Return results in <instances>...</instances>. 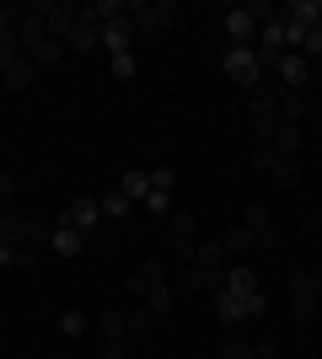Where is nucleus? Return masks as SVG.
<instances>
[{"mask_svg": "<svg viewBox=\"0 0 322 359\" xmlns=\"http://www.w3.org/2000/svg\"><path fill=\"white\" fill-rule=\"evenodd\" d=\"M32 75H38V70H32V60H27V54H16V60L0 70V81H6V91H27Z\"/></svg>", "mask_w": 322, "mask_h": 359, "instance_id": "obj_16", "label": "nucleus"}, {"mask_svg": "<svg viewBox=\"0 0 322 359\" xmlns=\"http://www.w3.org/2000/svg\"><path fill=\"white\" fill-rule=\"evenodd\" d=\"M226 32H231V43L253 48V38H258V22L247 16V6H231V11H226Z\"/></svg>", "mask_w": 322, "mask_h": 359, "instance_id": "obj_13", "label": "nucleus"}, {"mask_svg": "<svg viewBox=\"0 0 322 359\" xmlns=\"http://www.w3.org/2000/svg\"><path fill=\"white\" fill-rule=\"evenodd\" d=\"M97 204H102V215H113V220H123V215L135 210V204H129V198H123L119 188H113V194H102V198H97Z\"/></svg>", "mask_w": 322, "mask_h": 359, "instance_id": "obj_25", "label": "nucleus"}, {"mask_svg": "<svg viewBox=\"0 0 322 359\" xmlns=\"http://www.w3.org/2000/svg\"><path fill=\"white\" fill-rule=\"evenodd\" d=\"M11 194H16V177H11V172H0V204H6Z\"/></svg>", "mask_w": 322, "mask_h": 359, "instance_id": "obj_39", "label": "nucleus"}, {"mask_svg": "<svg viewBox=\"0 0 322 359\" xmlns=\"http://www.w3.org/2000/svg\"><path fill=\"white\" fill-rule=\"evenodd\" d=\"M54 236V231H48L43 220H38V215H6V220H0V241H27V247H38V241H48Z\"/></svg>", "mask_w": 322, "mask_h": 359, "instance_id": "obj_2", "label": "nucleus"}, {"mask_svg": "<svg viewBox=\"0 0 322 359\" xmlns=\"http://www.w3.org/2000/svg\"><path fill=\"white\" fill-rule=\"evenodd\" d=\"M247 231H269V204H263V198H253V204H247Z\"/></svg>", "mask_w": 322, "mask_h": 359, "instance_id": "obj_27", "label": "nucleus"}, {"mask_svg": "<svg viewBox=\"0 0 322 359\" xmlns=\"http://www.w3.org/2000/svg\"><path fill=\"white\" fill-rule=\"evenodd\" d=\"M145 210H151L156 220H161V215H172V188H151V194H145Z\"/></svg>", "mask_w": 322, "mask_h": 359, "instance_id": "obj_26", "label": "nucleus"}, {"mask_svg": "<svg viewBox=\"0 0 322 359\" xmlns=\"http://www.w3.org/2000/svg\"><path fill=\"white\" fill-rule=\"evenodd\" d=\"M151 188H172V166H156V172H151Z\"/></svg>", "mask_w": 322, "mask_h": 359, "instance_id": "obj_36", "label": "nucleus"}, {"mask_svg": "<svg viewBox=\"0 0 322 359\" xmlns=\"http://www.w3.org/2000/svg\"><path fill=\"white\" fill-rule=\"evenodd\" d=\"M60 332H65V338H81V332H86V311H65L60 316Z\"/></svg>", "mask_w": 322, "mask_h": 359, "instance_id": "obj_31", "label": "nucleus"}, {"mask_svg": "<svg viewBox=\"0 0 322 359\" xmlns=\"http://www.w3.org/2000/svg\"><path fill=\"white\" fill-rule=\"evenodd\" d=\"M220 359H258V354H253V344H226Z\"/></svg>", "mask_w": 322, "mask_h": 359, "instance_id": "obj_34", "label": "nucleus"}, {"mask_svg": "<svg viewBox=\"0 0 322 359\" xmlns=\"http://www.w3.org/2000/svg\"><path fill=\"white\" fill-rule=\"evenodd\" d=\"M129 43H135V22H129V11L113 16V22H102V48H107V54H129Z\"/></svg>", "mask_w": 322, "mask_h": 359, "instance_id": "obj_10", "label": "nucleus"}, {"mask_svg": "<svg viewBox=\"0 0 322 359\" xmlns=\"http://www.w3.org/2000/svg\"><path fill=\"white\" fill-rule=\"evenodd\" d=\"M220 290H226V295H236L242 306H247L253 295H263V290H258V273L247 269V263H231V269H226V285H220Z\"/></svg>", "mask_w": 322, "mask_h": 359, "instance_id": "obj_9", "label": "nucleus"}, {"mask_svg": "<svg viewBox=\"0 0 322 359\" xmlns=\"http://www.w3.org/2000/svg\"><path fill=\"white\" fill-rule=\"evenodd\" d=\"M97 220H102V204H97V198H86V194L70 198V210H65V225H76V231H92Z\"/></svg>", "mask_w": 322, "mask_h": 359, "instance_id": "obj_11", "label": "nucleus"}, {"mask_svg": "<svg viewBox=\"0 0 322 359\" xmlns=\"http://www.w3.org/2000/svg\"><path fill=\"white\" fill-rule=\"evenodd\" d=\"M269 172H274L285 188H295V182H301V161H295V156H274V166H269Z\"/></svg>", "mask_w": 322, "mask_h": 359, "instance_id": "obj_23", "label": "nucleus"}, {"mask_svg": "<svg viewBox=\"0 0 322 359\" xmlns=\"http://www.w3.org/2000/svg\"><path fill=\"white\" fill-rule=\"evenodd\" d=\"M253 354H258V359H274L279 344H274V338H263V344H253Z\"/></svg>", "mask_w": 322, "mask_h": 359, "instance_id": "obj_37", "label": "nucleus"}, {"mask_svg": "<svg viewBox=\"0 0 322 359\" xmlns=\"http://www.w3.org/2000/svg\"><path fill=\"white\" fill-rule=\"evenodd\" d=\"M285 22H295V27H322V0H290L285 6Z\"/></svg>", "mask_w": 322, "mask_h": 359, "instance_id": "obj_15", "label": "nucleus"}, {"mask_svg": "<svg viewBox=\"0 0 322 359\" xmlns=\"http://www.w3.org/2000/svg\"><path fill=\"white\" fill-rule=\"evenodd\" d=\"M140 273H145V279H151V285H167V257H145V263H140Z\"/></svg>", "mask_w": 322, "mask_h": 359, "instance_id": "obj_29", "label": "nucleus"}, {"mask_svg": "<svg viewBox=\"0 0 322 359\" xmlns=\"http://www.w3.org/2000/svg\"><path fill=\"white\" fill-rule=\"evenodd\" d=\"M16 269H38V247H16Z\"/></svg>", "mask_w": 322, "mask_h": 359, "instance_id": "obj_35", "label": "nucleus"}, {"mask_svg": "<svg viewBox=\"0 0 322 359\" xmlns=\"http://www.w3.org/2000/svg\"><path fill=\"white\" fill-rule=\"evenodd\" d=\"M215 316H220L226 327H236V322H247V306L236 295H226V290H215Z\"/></svg>", "mask_w": 322, "mask_h": 359, "instance_id": "obj_20", "label": "nucleus"}, {"mask_svg": "<svg viewBox=\"0 0 322 359\" xmlns=\"http://www.w3.org/2000/svg\"><path fill=\"white\" fill-rule=\"evenodd\" d=\"M167 241H172V257L194 269V247H199V241H194V215H188V210H172V220H167Z\"/></svg>", "mask_w": 322, "mask_h": 359, "instance_id": "obj_4", "label": "nucleus"}, {"mask_svg": "<svg viewBox=\"0 0 322 359\" xmlns=\"http://www.w3.org/2000/svg\"><path fill=\"white\" fill-rule=\"evenodd\" d=\"M48 247H54V257H81V247H86V231H76V225H60V231L48 236Z\"/></svg>", "mask_w": 322, "mask_h": 359, "instance_id": "obj_14", "label": "nucleus"}, {"mask_svg": "<svg viewBox=\"0 0 322 359\" xmlns=\"http://www.w3.org/2000/svg\"><path fill=\"white\" fill-rule=\"evenodd\" d=\"M247 166H253V172H269V166H274V145H253Z\"/></svg>", "mask_w": 322, "mask_h": 359, "instance_id": "obj_32", "label": "nucleus"}, {"mask_svg": "<svg viewBox=\"0 0 322 359\" xmlns=\"http://www.w3.org/2000/svg\"><path fill=\"white\" fill-rule=\"evenodd\" d=\"M274 156H301V129H295V123H285L274 135Z\"/></svg>", "mask_w": 322, "mask_h": 359, "instance_id": "obj_24", "label": "nucleus"}, {"mask_svg": "<svg viewBox=\"0 0 322 359\" xmlns=\"http://www.w3.org/2000/svg\"><path fill=\"white\" fill-rule=\"evenodd\" d=\"M135 32H167L172 27V6H123Z\"/></svg>", "mask_w": 322, "mask_h": 359, "instance_id": "obj_8", "label": "nucleus"}, {"mask_svg": "<svg viewBox=\"0 0 322 359\" xmlns=\"http://www.w3.org/2000/svg\"><path fill=\"white\" fill-rule=\"evenodd\" d=\"M317 300H322V273L290 269V316L295 322H311V316H317Z\"/></svg>", "mask_w": 322, "mask_h": 359, "instance_id": "obj_1", "label": "nucleus"}, {"mask_svg": "<svg viewBox=\"0 0 322 359\" xmlns=\"http://www.w3.org/2000/svg\"><path fill=\"white\" fill-rule=\"evenodd\" d=\"M38 16H43V27H48L54 43H65L70 27H76V6H70V0H38Z\"/></svg>", "mask_w": 322, "mask_h": 359, "instance_id": "obj_5", "label": "nucleus"}, {"mask_svg": "<svg viewBox=\"0 0 322 359\" xmlns=\"http://www.w3.org/2000/svg\"><path fill=\"white\" fill-rule=\"evenodd\" d=\"M0 269H16V247L11 241H0Z\"/></svg>", "mask_w": 322, "mask_h": 359, "instance_id": "obj_38", "label": "nucleus"}, {"mask_svg": "<svg viewBox=\"0 0 322 359\" xmlns=\"http://www.w3.org/2000/svg\"><path fill=\"white\" fill-rule=\"evenodd\" d=\"M119 194L129 198V204H145V194H151V172H140V166H129L119 177Z\"/></svg>", "mask_w": 322, "mask_h": 359, "instance_id": "obj_17", "label": "nucleus"}, {"mask_svg": "<svg viewBox=\"0 0 322 359\" xmlns=\"http://www.w3.org/2000/svg\"><path fill=\"white\" fill-rule=\"evenodd\" d=\"M123 290H129V295H135V300H145V290H151V279H145V273H129V279H123Z\"/></svg>", "mask_w": 322, "mask_h": 359, "instance_id": "obj_33", "label": "nucleus"}, {"mask_svg": "<svg viewBox=\"0 0 322 359\" xmlns=\"http://www.w3.org/2000/svg\"><path fill=\"white\" fill-rule=\"evenodd\" d=\"M220 65H226V75H231V81H236L242 91H253V86L263 81V70H258V54H253V48H242V43H231Z\"/></svg>", "mask_w": 322, "mask_h": 359, "instance_id": "obj_3", "label": "nucleus"}, {"mask_svg": "<svg viewBox=\"0 0 322 359\" xmlns=\"http://www.w3.org/2000/svg\"><path fill=\"white\" fill-rule=\"evenodd\" d=\"M220 247H226V257H242V252H253V247H258V231L236 225V231H226V236H220Z\"/></svg>", "mask_w": 322, "mask_h": 359, "instance_id": "obj_21", "label": "nucleus"}, {"mask_svg": "<svg viewBox=\"0 0 322 359\" xmlns=\"http://www.w3.org/2000/svg\"><path fill=\"white\" fill-rule=\"evenodd\" d=\"M140 306H145V311H151L156 322H161V316H172V306H177V295H172V285H151V290H145V300H140Z\"/></svg>", "mask_w": 322, "mask_h": 359, "instance_id": "obj_18", "label": "nucleus"}, {"mask_svg": "<svg viewBox=\"0 0 322 359\" xmlns=\"http://www.w3.org/2000/svg\"><path fill=\"white\" fill-rule=\"evenodd\" d=\"M65 48H70V54H92V48H102V22H92V16H81V6H76V27H70Z\"/></svg>", "mask_w": 322, "mask_h": 359, "instance_id": "obj_6", "label": "nucleus"}, {"mask_svg": "<svg viewBox=\"0 0 322 359\" xmlns=\"http://www.w3.org/2000/svg\"><path fill=\"white\" fill-rule=\"evenodd\" d=\"M27 60H32V70H38V75H43V70H60V65H65V43H54V38H48V43L32 48Z\"/></svg>", "mask_w": 322, "mask_h": 359, "instance_id": "obj_19", "label": "nucleus"}, {"mask_svg": "<svg viewBox=\"0 0 322 359\" xmlns=\"http://www.w3.org/2000/svg\"><path fill=\"white\" fill-rule=\"evenodd\" d=\"M123 316H129V338H145V332H151V322H156L145 306H135V311H123Z\"/></svg>", "mask_w": 322, "mask_h": 359, "instance_id": "obj_28", "label": "nucleus"}, {"mask_svg": "<svg viewBox=\"0 0 322 359\" xmlns=\"http://www.w3.org/2000/svg\"><path fill=\"white\" fill-rule=\"evenodd\" d=\"M274 75H279V86H285V91H301L311 81V60H307V54H295V48H285V60L274 65Z\"/></svg>", "mask_w": 322, "mask_h": 359, "instance_id": "obj_7", "label": "nucleus"}, {"mask_svg": "<svg viewBox=\"0 0 322 359\" xmlns=\"http://www.w3.org/2000/svg\"><path fill=\"white\" fill-rule=\"evenodd\" d=\"M135 70H140L135 54H113V81H135Z\"/></svg>", "mask_w": 322, "mask_h": 359, "instance_id": "obj_30", "label": "nucleus"}, {"mask_svg": "<svg viewBox=\"0 0 322 359\" xmlns=\"http://www.w3.org/2000/svg\"><path fill=\"white\" fill-rule=\"evenodd\" d=\"M16 38H22V54H32L38 43H48V27H43V16H38V6H32V11H22V22H16Z\"/></svg>", "mask_w": 322, "mask_h": 359, "instance_id": "obj_12", "label": "nucleus"}, {"mask_svg": "<svg viewBox=\"0 0 322 359\" xmlns=\"http://www.w3.org/2000/svg\"><path fill=\"white\" fill-rule=\"evenodd\" d=\"M279 118L301 129V118H307V102H301V91H285V97H279Z\"/></svg>", "mask_w": 322, "mask_h": 359, "instance_id": "obj_22", "label": "nucleus"}]
</instances>
